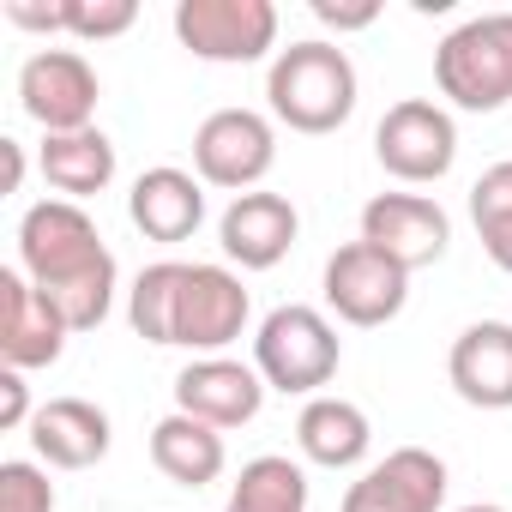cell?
Returning a JSON list of instances; mask_svg holds the SVG:
<instances>
[{"label": "cell", "instance_id": "1", "mask_svg": "<svg viewBox=\"0 0 512 512\" xmlns=\"http://www.w3.org/2000/svg\"><path fill=\"white\" fill-rule=\"evenodd\" d=\"M19 272L61 308L73 332H97L115 308V253L73 199H43L19 217Z\"/></svg>", "mask_w": 512, "mask_h": 512}, {"label": "cell", "instance_id": "2", "mask_svg": "<svg viewBox=\"0 0 512 512\" xmlns=\"http://www.w3.org/2000/svg\"><path fill=\"white\" fill-rule=\"evenodd\" d=\"M356 61L338 43H290L266 73V103L290 133H338L356 115Z\"/></svg>", "mask_w": 512, "mask_h": 512}, {"label": "cell", "instance_id": "3", "mask_svg": "<svg viewBox=\"0 0 512 512\" xmlns=\"http://www.w3.org/2000/svg\"><path fill=\"white\" fill-rule=\"evenodd\" d=\"M344 362V344H338V326L308 308V302H290V308H272L253 332V368L272 392H296V398H320V386H332Z\"/></svg>", "mask_w": 512, "mask_h": 512}, {"label": "cell", "instance_id": "4", "mask_svg": "<svg viewBox=\"0 0 512 512\" xmlns=\"http://www.w3.org/2000/svg\"><path fill=\"white\" fill-rule=\"evenodd\" d=\"M434 85L452 109L494 115L512 103V13H482L434 49Z\"/></svg>", "mask_w": 512, "mask_h": 512}, {"label": "cell", "instance_id": "5", "mask_svg": "<svg viewBox=\"0 0 512 512\" xmlns=\"http://www.w3.org/2000/svg\"><path fill=\"white\" fill-rule=\"evenodd\" d=\"M175 37L187 55L217 67H247L278 49V7L272 0H181Z\"/></svg>", "mask_w": 512, "mask_h": 512}, {"label": "cell", "instance_id": "6", "mask_svg": "<svg viewBox=\"0 0 512 512\" xmlns=\"http://www.w3.org/2000/svg\"><path fill=\"white\" fill-rule=\"evenodd\" d=\"M278 163V133L260 109H217L199 121L193 133V169L205 187H223V193H253Z\"/></svg>", "mask_w": 512, "mask_h": 512}, {"label": "cell", "instance_id": "7", "mask_svg": "<svg viewBox=\"0 0 512 512\" xmlns=\"http://www.w3.org/2000/svg\"><path fill=\"white\" fill-rule=\"evenodd\" d=\"M374 157H380L386 175H398V181H410V187H428V181L452 175V163H458V127H452V115H446L440 103L404 97V103H392V109L380 115V127H374Z\"/></svg>", "mask_w": 512, "mask_h": 512}, {"label": "cell", "instance_id": "8", "mask_svg": "<svg viewBox=\"0 0 512 512\" xmlns=\"http://www.w3.org/2000/svg\"><path fill=\"white\" fill-rule=\"evenodd\" d=\"M410 302V272L398 260H386L380 247L368 241H344L332 260H326V308L344 326H386L398 320Z\"/></svg>", "mask_w": 512, "mask_h": 512}, {"label": "cell", "instance_id": "9", "mask_svg": "<svg viewBox=\"0 0 512 512\" xmlns=\"http://www.w3.org/2000/svg\"><path fill=\"white\" fill-rule=\"evenodd\" d=\"M97 67L79 49H37L19 67V109L43 127V133H85L97 115Z\"/></svg>", "mask_w": 512, "mask_h": 512}, {"label": "cell", "instance_id": "10", "mask_svg": "<svg viewBox=\"0 0 512 512\" xmlns=\"http://www.w3.org/2000/svg\"><path fill=\"white\" fill-rule=\"evenodd\" d=\"M247 284L229 266H187L175 296V344L193 356H223L247 332Z\"/></svg>", "mask_w": 512, "mask_h": 512}, {"label": "cell", "instance_id": "11", "mask_svg": "<svg viewBox=\"0 0 512 512\" xmlns=\"http://www.w3.org/2000/svg\"><path fill=\"white\" fill-rule=\"evenodd\" d=\"M362 241L380 247L386 260H398L404 272H422V266H434L446 253L452 217L428 193H374L362 205Z\"/></svg>", "mask_w": 512, "mask_h": 512}, {"label": "cell", "instance_id": "12", "mask_svg": "<svg viewBox=\"0 0 512 512\" xmlns=\"http://www.w3.org/2000/svg\"><path fill=\"white\" fill-rule=\"evenodd\" d=\"M67 338H73V326L25 272H0V362L19 368V374L55 368Z\"/></svg>", "mask_w": 512, "mask_h": 512}, {"label": "cell", "instance_id": "13", "mask_svg": "<svg viewBox=\"0 0 512 512\" xmlns=\"http://www.w3.org/2000/svg\"><path fill=\"white\" fill-rule=\"evenodd\" d=\"M440 500H446V464L428 446H398L344 488L338 512H440Z\"/></svg>", "mask_w": 512, "mask_h": 512}, {"label": "cell", "instance_id": "14", "mask_svg": "<svg viewBox=\"0 0 512 512\" xmlns=\"http://www.w3.org/2000/svg\"><path fill=\"white\" fill-rule=\"evenodd\" d=\"M260 404H266V380H260V368H247V362L193 356V362L175 374V410L211 422L217 434L253 422V416H260Z\"/></svg>", "mask_w": 512, "mask_h": 512}, {"label": "cell", "instance_id": "15", "mask_svg": "<svg viewBox=\"0 0 512 512\" xmlns=\"http://www.w3.org/2000/svg\"><path fill=\"white\" fill-rule=\"evenodd\" d=\"M296 235H302L296 205L284 193H260V187L229 199V211L217 217V241H223V253L241 272H272L284 253L296 247Z\"/></svg>", "mask_w": 512, "mask_h": 512}, {"label": "cell", "instance_id": "16", "mask_svg": "<svg viewBox=\"0 0 512 512\" xmlns=\"http://www.w3.org/2000/svg\"><path fill=\"white\" fill-rule=\"evenodd\" d=\"M452 392L470 410H512V326L506 320H476L452 338L446 356Z\"/></svg>", "mask_w": 512, "mask_h": 512}, {"label": "cell", "instance_id": "17", "mask_svg": "<svg viewBox=\"0 0 512 512\" xmlns=\"http://www.w3.org/2000/svg\"><path fill=\"white\" fill-rule=\"evenodd\" d=\"M109 440H115L109 434V416L91 398H49L31 416V446L55 470H91V464H103L109 458Z\"/></svg>", "mask_w": 512, "mask_h": 512}, {"label": "cell", "instance_id": "18", "mask_svg": "<svg viewBox=\"0 0 512 512\" xmlns=\"http://www.w3.org/2000/svg\"><path fill=\"white\" fill-rule=\"evenodd\" d=\"M127 211H133V223H139L145 241L175 247V241H187L205 223V181L187 175V169H169V163L145 169L133 181V193H127Z\"/></svg>", "mask_w": 512, "mask_h": 512}, {"label": "cell", "instance_id": "19", "mask_svg": "<svg viewBox=\"0 0 512 512\" xmlns=\"http://www.w3.org/2000/svg\"><path fill=\"white\" fill-rule=\"evenodd\" d=\"M296 446H302V458L320 464V470H356V464L368 458V446H374L368 410L350 404V398L320 392V398H308L302 416H296Z\"/></svg>", "mask_w": 512, "mask_h": 512}, {"label": "cell", "instance_id": "20", "mask_svg": "<svg viewBox=\"0 0 512 512\" xmlns=\"http://www.w3.org/2000/svg\"><path fill=\"white\" fill-rule=\"evenodd\" d=\"M37 163H43V181H49L61 199H73V205H85L91 193H103V187L115 181V145H109L103 127H85V133H49Z\"/></svg>", "mask_w": 512, "mask_h": 512}, {"label": "cell", "instance_id": "21", "mask_svg": "<svg viewBox=\"0 0 512 512\" xmlns=\"http://www.w3.org/2000/svg\"><path fill=\"white\" fill-rule=\"evenodd\" d=\"M151 464H157L169 482H181V488H205V482L223 476L229 452H223V434H217L211 422L175 410V416H163V422L151 428Z\"/></svg>", "mask_w": 512, "mask_h": 512}, {"label": "cell", "instance_id": "22", "mask_svg": "<svg viewBox=\"0 0 512 512\" xmlns=\"http://www.w3.org/2000/svg\"><path fill=\"white\" fill-rule=\"evenodd\" d=\"M223 512H308V470L278 452L253 458V464H241Z\"/></svg>", "mask_w": 512, "mask_h": 512}, {"label": "cell", "instance_id": "23", "mask_svg": "<svg viewBox=\"0 0 512 512\" xmlns=\"http://www.w3.org/2000/svg\"><path fill=\"white\" fill-rule=\"evenodd\" d=\"M181 260H157L127 290V320L145 344H175V296H181Z\"/></svg>", "mask_w": 512, "mask_h": 512}, {"label": "cell", "instance_id": "24", "mask_svg": "<svg viewBox=\"0 0 512 512\" xmlns=\"http://www.w3.org/2000/svg\"><path fill=\"white\" fill-rule=\"evenodd\" d=\"M470 223L482 235V253L500 272H512V157L476 175V187H470Z\"/></svg>", "mask_w": 512, "mask_h": 512}, {"label": "cell", "instance_id": "25", "mask_svg": "<svg viewBox=\"0 0 512 512\" xmlns=\"http://www.w3.org/2000/svg\"><path fill=\"white\" fill-rule=\"evenodd\" d=\"M139 7L133 0H67V37L79 43H109L121 31H133Z\"/></svg>", "mask_w": 512, "mask_h": 512}, {"label": "cell", "instance_id": "26", "mask_svg": "<svg viewBox=\"0 0 512 512\" xmlns=\"http://www.w3.org/2000/svg\"><path fill=\"white\" fill-rule=\"evenodd\" d=\"M0 512H55V482L43 464L7 458L0 464Z\"/></svg>", "mask_w": 512, "mask_h": 512}, {"label": "cell", "instance_id": "27", "mask_svg": "<svg viewBox=\"0 0 512 512\" xmlns=\"http://www.w3.org/2000/svg\"><path fill=\"white\" fill-rule=\"evenodd\" d=\"M314 19L326 25V31H368L374 19H380V0H356V7H344V0H314Z\"/></svg>", "mask_w": 512, "mask_h": 512}, {"label": "cell", "instance_id": "28", "mask_svg": "<svg viewBox=\"0 0 512 512\" xmlns=\"http://www.w3.org/2000/svg\"><path fill=\"white\" fill-rule=\"evenodd\" d=\"M31 386H25V374L19 368H7L0 374V428H31Z\"/></svg>", "mask_w": 512, "mask_h": 512}, {"label": "cell", "instance_id": "29", "mask_svg": "<svg viewBox=\"0 0 512 512\" xmlns=\"http://www.w3.org/2000/svg\"><path fill=\"white\" fill-rule=\"evenodd\" d=\"M7 19L25 25V31H67V0H55V7H31V0H7Z\"/></svg>", "mask_w": 512, "mask_h": 512}, {"label": "cell", "instance_id": "30", "mask_svg": "<svg viewBox=\"0 0 512 512\" xmlns=\"http://www.w3.org/2000/svg\"><path fill=\"white\" fill-rule=\"evenodd\" d=\"M0 151H7V193H19V181H25V151H19V139H0Z\"/></svg>", "mask_w": 512, "mask_h": 512}, {"label": "cell", "instance_id": "31", "mask_svg": "<svg viewBox=\"0 0 512 512\" xmlns=\"http://www.w3.org/2000/svg\"><path fill=\"white\" fill-rule=\"evenodd\" d=\"M458 512H506V506H488V500H476V506H458Z\"/></svg>", "mask_w": 512, "mask_h": 512}]
</instances>
